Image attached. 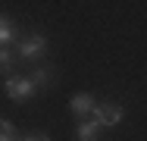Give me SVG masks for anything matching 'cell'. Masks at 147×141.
Masks as SVG:
<instances>
[{
	"instance_id": "1",
	"label": "cell",
	"mask_w": 147,
	"mask_h": 141,
	"mask_svg": "<svg viewBox=\"0 0 147 141\" xmlns=\"http://www.w3.org/2000/svg\"><path fill=\"white\" fill-rule=\"evenodd\" d=\"M47 38L41 35V31H31V35H25L22 41H19V56L25 60V63H41L44 56H47Z\"/></svg>"
},
{
	"instance_id": "2",
	"label": "cell",
	"mask_w": 147,
	"mask_h": 141,
	"mask_svg": "<svg viewBox=\"0 0 147 141\" xmlns=\"http://www.w3.org/2000/svg\"><path fill=\"white\" fill-rule=\"evenodd\" d=\"M3 88H6V97L16 100V104H25V100H31L38 94V88H34V82L28 75H6Z\"/></svg>"
},
{
	"instance_id": "3",
	"label": "cell",
	"mask_w": 147,
	"mask_h": 141,
	"mask_svg": "<svg viewBox=\"0 0 147 141\" xmlns=\"http://www.w3.org/2000/svg\"><path fill=\"white\" fill-rule=\"evenodd\" d=\"M91 116L103 125V129H113V125H119L122 122V116H125V110L119 107V104H94V110H91Z\"/></svg>"
},
{
	"instance_id": "4",
	"label": "cell",
	"mask_w": 147,
	"mask_h": 141,
	"mask_svg": "<svg viewBox=\"0 0 147 141\" xmlns=\"http://www.w3.org/2000/svg\"><path fill=\"white\" fill-rule=\"evenodd\" d=\"M28 79L34 82L38 91H47L50 85L57 82V69H53V66H47V63H41V66H34V69L28 72Z\"/></svg>"
},
{
	"instance_id": "5",
	"label": "cell",
	"mask_w": 147,
	"mask_h": 141,
	"mask_svg": "<svg viewBox=\"0 0 147 141\" xmlns=\"http://www.w3.org/2000/svg\"><path fill=\"white\" fill-rule=\"evenodd\" d=\"M94 104H97V97H94V94H88V91H78V94H72L69 110L75 113V116H85V113L94 110Z\"/></svg>"
},
{
	"instance_id": "6",
	"label": "cell",
	"mask_w": 147,
	"mask_h": 141,
	"mask_svg": "<svg viewBox=\"0 0 147 141\" xmlns=\"http://www.w3.org/2000/svg\"><path fill=\"white\" fill-rule=\"evenodd\" d=\"M100 122L97 119H88V122H78L75 125V141H97L100 138Z\"/></svg>"
},
{
	"instance_id": "7",
	"label": "cell",
	"mask_w": 147,
	"mask_h": 141,
	"mask_svg": "<svg viewBox=\"0 0 147 141\" xmlns=\"http://www.w3.org/2000/svg\"><path fill=\"white\" fill-rule=\"evenodd\" d=\"M16 38H19V28H16V22H13L6 13H0V47H9Z\"/></svg>"
},
{
	"instance_id": "8",
	"label": "cell",
	"mask_w": 147,
	"mask_h": 141,
	"mask_svg": "<svg viewBox=\"0 0 147 141\" xmlns=\"http://www.w3.org/2000/svg\"><path fill=\"white\" fill-rule=\"evenodd\" d=\"M13 69H16V60L9 54V47H0V75H13Z\"/></svg>"
},
{
	"instance_id": "9",
	"label": "cell",
	"mask_w": 147,
	"mask_h": 141,
	"mask_svg": "<svg viewBox=\"0 0 147 141\" xmlns=\"http://www.w3.org/2000/svg\"><path fill=\"white\" fill-rule=\"evenodd\" d=\"M19 141H50V135H44V132H28V135H19Z\"/></svg>"
},
{
	"instance_id": "10",
	"label": "cell",
	"mask_w": 147,
	"mask_h": 141,
	"mask_svg": "<svg viewBox=\"0 0 147 141\" xmlns=\"http://www.w3.org/2000/svg\"><path fill=\"white\" fill-rule=\"evenodd\" d=\"M13 129H16V125H13L6 116H0V132H13Z\"/></svg>"
},
{
	"instance_id": "11",
	"label": "cell",
	"mask_w": 147,
	"mask_h": 141,
	"mask_svg": "<svg viewBox=\"0 0 147 141\" xmlns=\"http://www.w3.org/2000/svg\"><path fill=\"white\" fill-rule=\"evenodd\" d=\"M0 141H19V135H16V129H13V132H0Z\"/></svg>"
}]
</instances>
